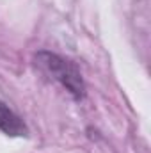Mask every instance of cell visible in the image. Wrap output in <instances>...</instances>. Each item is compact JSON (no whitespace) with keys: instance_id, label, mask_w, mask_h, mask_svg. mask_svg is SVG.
<instances>
[{"instance_id":"6da1fadb","label":"cell","mask_w":151,"mask_h":153,"mask_svg":"<svg viewBox=\"0 0 151 153\" xmlns=\"http://www.w3.org/2000/svg\"><path fill=\"white\" fill-rule=\"evenodd\" d=\"M36 62L46 75L57 80L73 98H76V100L84 98L85 84L73 62H70L68 59H64L57 53H52V52H39L36 55Z\"/></svg>"},{"instance_id":"7a4b0ae2","label":"cell","mask_w":151,"mask_h":153,"mask_svg":"<svg viewBox=\"0 0 151 153\" xmlns=\"http://www.w3.org/2000/svg\"><path fill=\"white\" fill-rule=\"evenodd\" d=\"M0 130L7 135H14V137H20V135L27 134V126L21 121V117L16 116L2 102H0Z\"/></svg>"}]
</instances>
